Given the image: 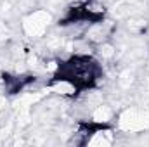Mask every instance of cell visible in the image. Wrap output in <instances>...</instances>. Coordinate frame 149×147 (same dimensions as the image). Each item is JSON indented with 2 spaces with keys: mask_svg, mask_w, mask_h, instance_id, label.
Listing matches in <instances>:
<instances>
[{
  "mask_svg": "<svg viewBox=\"0 0 149 147\" xmlns=\"http://www.w3.org/2000/svg\"><path fill=\"white\" fill-rule=\"evenodd\" d=\"M90 118L94 125H109L113 119L116 118V111L111 104H97L94 109L90 111Z\"/></svg>",
  "mask_w": 149,
  "mask_h": 147,
  "instance_id": "obj_5",
  "label": "cell"
},
{
  "mask_svg": "<svg viewBox=\"0 0 149 147\" xmlns=\"http://www.w3.org/2000/svg\"><path fill=\"white\" fill-rule=\"evenodd\" d=\"M118 128L125 133H141L149 130V111L139 107H127L118 116Z\"/></svg>",
  "mask_w": 149,
  "mask_h": 147,
  "instance_id": "obj_3",
  "label": "cell"
},
{
  "mask_svg": "<svg viewBox=\"0 0 149 147\" xmlns=\"http://www.w3.org/2000/svg\"><path fill=\"white\" fill-rule=\"evenodd\" d=\"M94 49H95V54H97L102 61H113V59L116 57V50H118L116 45L113 43L111 40H106V42L95 45Z\"/></svg>",
  "mask_w": 149,
  "mask_h": 147,
  "instance_id": "obj_6",
  "label": "cell"
},
{
  "mask_svg": "<svg viewBox=\"0 0 149 147\" xmlns=\"http://www.w3.org/2000/svg\"><path fill=\"white\" fill-rule=\"evenodd\" d=\"M52 21H54V16H52L50 10H47V9H33L23 17L21 28H23V33L28 38L40 40V38H43L47 35V30L52 24Z\"/></svg>",
  "mask_w": 149,
  "mask_h": 147,
  "instance_id": "obj_2",
  "label": "cell"
},
{
  "mask_svg": "<svg viewBox=\"0 0 149 147\" xmlns=\"http://www.w3.org/2000/svg\"><path fill=\"white\" fill-rule=\"evenodd\" d=\"M148 26H149L148 19L139 17V16L130 17V19L127 21V31L132 33V35H144L146 30H148Z\"/></svg>",
  "mask_w": 149,
  "mask_h": 147,
  "instance_id": "obj_7",
  "label": "cell"
},
{
  "mask_svg": "<svg viewBox=\"0 0 149 147\" xmlns=\"http://www.w3.org/2000/svg\"><path fill=\"white\" fill-rule=\"evenodd\" d=\"M47 88L61 97H74L80 92L73 81H70L68 78H63V76H52V80L47 83Z\"/></svg>",
  "mask_w": 149,
  "mask_h": 147,
  "instance_id": "obj_4",
  "label": "cell"
},
{
  "mask_svg": "<svg viewBox=\"0 0 149 147\" xmlns=\"http://www.w3.org/2000/svg\"><path fill=\"white\" fill-rule=\"evenodd\" d=\"M52 76L68 78L78 87L80 92H85L87 88H92L102 78V69L99 62L88 54H74L66 61H61L57 73Z\"/></svg>",
  "mask_w": 149,
  "mask_h": 147,
  "instance_id": "obj_1",
  "label": "cell"
},
{
  "mask_svg": "<svg viewBox=\"0 0 149 147\" xmlns=\"http://www.w3.org/2000/svg\"><path fill=\"white\" fill-rule=\"evenodd\" d=\"M116 81H118V87L120 88H130L132 85H134V81H135V74L132 73L130 69H123L121 73L118 74V78H116Z\"/></svg>",
  "mask_w": 149,
  "mask_h": 147,
  "instance_id": "obj_8",
  "label": "cell"
}]
</instances>
